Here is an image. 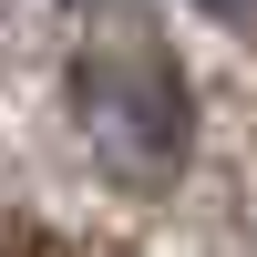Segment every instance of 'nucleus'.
<instances>
[{
  "instance_id": "1",
  "label": "nucleus",
  "mask_w": 257,
  "mask_h": 257,
  "mask_svg": "<svg viewBox=\"0 0 257 257\" xmlns=\"http://www.w3.org/2000/svg\"><path fill=\"white\" fill-rule=\"evenodd\" d=\"M72 82H82V134L103 144V165L123 185L175 175V155H185V82H175V62L155 41H103V52H82Z\"/></svg>"
},
{
  "instance_id": "2",
  "label": "nucleus",
  "mask_w": 257,
  "mask_h": 257,
  "mask_svg": "<svg viewBox=\"0 0 257 257\" xmlns=\"http://www.w3.org/2000/svg\"><path fill=\"white\" fill-rule=\"evenodd\" d=\"M216 11H247V0H216Z\"/></svg>"
}]
</instances>
